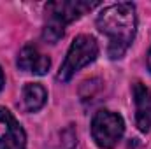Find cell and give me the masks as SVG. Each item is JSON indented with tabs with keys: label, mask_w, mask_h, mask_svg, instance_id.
<instances>
[{
	"label": "cell",
	"mask_w": 151,
	"mask_h": 149,
	"mask_svg": "<svg viewBox=\"0 0 151 149\" xmlns=\"http://www.w3.org/2000/svg\"><path fill=\"white\" fill-rule=\"evenodd\" d=\"M97 28L109 39L107 54L111 60H119L137 32V14L132 2H118L106 7L97 16Z\"/></svg>",
	"instance_id": "obj_1"
},
{
	"label": "cell",
	"mask_w": 151,
	"mask_h": 149,
	"mask_svg": "<svg viewBox=\"0 0 151 149\" xmlns=\"http://www.w3.org/2000/svg\"><path fill=\"white\" fill-rule=\"evenodd\" d=\"M97 2H84V0H60V2H51L46 5V14L47 19L60 23L62 27L79 19L84 12L91 11L97 7Z\"/></svg>",
	"instance_id": "obj_4"
},
{
	"label": "cell",
	"mask_w": 151,
	"mask_h": 149,
	"mask_svg": "<svg viewBox=\"0 0 151 149\" xmlns=\"http://www.w3.org/2000/svg\"><path fill=\"white\" fill-rule=\"evenodd\" d=\"M4 84H5V77H4L2 69H0V91H2V88H4Z\"/></svg>",
	"instance_id": "obj_9"
},
{
	"label": "cell",
	"mask_w": 151,
	"mask_h": 149,
	"mask_svg": "<svg viewBox=\"0 0 151 149\" xmlns=\"http://www.w3.org/2000/svg\"><path fill=\"white\" fill-rule=\"evenodd\" d=\"M125 132V121L118 112L102 111L95 112L91 119V137L95 144L102 149H113L121 140Z\"/></svg>",
	"instance_id": "obj_3"
},
{
	"label": "cell",
	"mask_w": 151,
	"mask_h": 149,
	"mask_svg": "<svg viewBox=\"0 0 151 149\" xmlns=\"http://www.w3.org/2000/svg\"><path fill=\"white\" fill-rule=\"evenodd\" d=\"M132 93L135 102V123L141 132H151V91L142 82H135Z\"/></svg>",
	"instance_id": "obj_6"
},
{
	"label": "cell",
	"mask_w": 151,
	"mask_h": 149,
	"mask_svg": "<svg viewBox=\"0 0 151 149\" xmlns=\"http://www.w3.org/2000/svg\"><path fill=\"white\" fill-rule=\"evenodd\" d=\"M18 67L25 72H30V74L35 75H44L49 67H51V62L46 54H42L35 46L32 44H27L21 51H19V56H18Z\"/></svg>",
	"instance_id": "obj_7"
},
{
	"label": "cell",
	"mask_w": 151,
	"mask_h": 149,
	"mask_svg": "<svg viewBox=\"0 0 151 149\" xmlns=\"http://www.w3.org/2000/svg\"><path fill=\"white\" fill-rule=\"evenodd\" d=\"M0 121L5 125V133L0 137V149H25L27 148V133L23 126L16 121V117L0 107Z\"/></svg>",
	"instance_id": "obj_5"
},
{
	"label": "cell",
	"mask_w": 151,
	"mask_h": 149,
	"mask_svg": "<svg viewBox=\"0 0 151 149\" xmlns=\"http://www.w3.org/2000/svg\"><path fill=\"white\" fill-rule=\"evenodd\" d=\"M148 69L151 70V49H150V53H148Z\"/></svg>",
	"instance_id": "obj_10"
},
{
	"label": "cell",
	"mask_w": 151,
	"mask_h": 149,
	"mask_svg": "<svg viewBox=\"0 0 151 149\" xmlns=\"http://www.w3.org/2000/svg\"><path fill=\"white\" fill-rule=\"evenodd\" d=\"M47 102V91L39 82H28L23 88V105L28 112L40 111Z\"/></svg>",
	"instance_id": "obj_8"
},
{
	"label": "cell",
	"mask_w": 151,
	"mask_h": 149,
	"mask_svg": "<svg viewBox=\"0 0 151 149\" xmlns=\"http://www.w3.org/2000/svg\"><path fill=\"white\" fill-rule=\"evenodd\" d=\"M97 56H99V44L91 35L76 37L67 51V56H65L63 65L60 67V72L56 75L58 81H62V82L70 81L77 70H81L83 67L95 62Z\"/></svg>",
	"instance_id": "obj_2"
}]
</instances>
